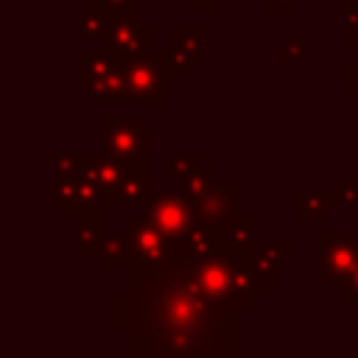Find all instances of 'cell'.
Here are the masks:
<instances>
[{"mask_svg":"<svg viewBox=\"0 0 358 358\" xmlns=\"http://www.w3.org/2000/svg\"><path fill=\"white\" fill-rule=\"evenodd\" d=\"M129 358H238L241 308L201 291L185 263H134L115 296Z\"/></svg>","mask_w":358,"mask_h":358,"instance_id":"cell-1","label":"cell"},{"mask_svg":"<svg viewBox=\"0 0 358 358\" xmlns=\"http://www.w3.org/2000/svg\"><path fill=\"white\" fill-rule=\"evenodd\" d=\"M76 90L90 95V101H126V64L106 50H78Z\"/></svg>","mask_w":358,"mask_h":358,"instance_id":"cell-2","label":"cell"},{"mask_svg":"<svg viewBox=\"0 0 358 358\" xmlns=\"http://www.w3.org/2000/svg\"><path fill=\"white\" fill-rule=\"evenodd\" d=\"M101 145L109 157H115L126 165H137L140 157H148L154 151V131L143 129L137 115H129V117L103 115L101 117Z\"/></svg>","mask_w":358,"mask_h":358,"instance_id":"cell-3","label":"cell"},{"mask_svg":"<svg viewBox=\"0 0 358 358\" xmlns=\"http://www.w3.org/2000/svg\"><path fill=\"white\" fill-rule=\"evenodd\" d=\"M358 266V238L347 232H316V280L330 285L344 280Z\"/></svg>","mask_w":358,"mask_h":358,"instance_id":"cell-4","label":"cell"},{"mask_svg":"<svg viewBox=\"0 0 358 358\" xmlns=\"http://www.w3.org/2000/svg\"><path fill=\"white\" fill-rule=\"evenodd\" d=\"M126 64V84H129V95L126 101L131 103H165L168 92H165V53L162 50H148L143 56H134Z\"/></svg>","mask_w":358,"mask_h":358,"instance_id":"cell-5","label":"cell"},{"mask_svg":"<svg viewBox=\"0 0 358 358\" xmlns=\"http://www.w3.org/2000/svg\"><path fill=\"white\" fill-rule=\"evenodd\" d=\"M143 215L171 241H179L190 232V227L199 221L193 199H187L182 190L179 193H154L143 207Z\"/></svg>","mask_w":358,"mask_h":358,"instance_id":"cell-6","label":"cell"},{"mask_svg":"<svg viewBox=\"0 0 358 358\" xmlns=\"http://www.w3.org/2000/svg\"><path fill=\"white\" fill-rule=\"evenodd\" d=\"M98 45L109 56H115L120 62H129L134 56H143V53L154 50V31L140 22V11L117 14V17H112V25H109V31L103 34V39Z\"/></svg>","mask_w":358,"mask_h":358,"instance_id":"cell-7","label":"cell"},{"mask_svg":"<svg viewBox=\"0 0 358 358\" xmlns=\"http://www.w3.org/2000/svg\"><path fill=\"white\" fill-rule=\"evenodd\" d=\"M241 196H243V185L241 179H218L204 196H199L196 213L201 221L210 224H229L241 215Z\"/></svg>","mask_w":358,"mask_h":358,"instance_id":"cell-8","label":"cell"},{"mask_svg":"<svg viewBox=\"0 0 358 358\" xmlns=\"http://www.w3.org/2000/svg\"><path fill=\"white\" fill-rule=\"evenodd\" d=\"M171 263V260H168ZM232 266H235V252H218V255H210L204 260H196L190 263L187 268L193 271L196 282L201 285V291L218 302H232ZM238 308V305H235Z\"/></svg>","mask_w":358,"mask_h":358,"instance_id":"cell-9","label":"cell"},{"mask_svg":"<svg viewBox=\"0 0 358 358\" xmlns=\"http://www.w3.org/2000/svg\"><path fill=\"white\" fill-rule=\"evenodd\" d=\"M78 162H81V173L90 176L101 187L103 204L106 207H117L120 185H123V176H126L129 165L115 159V157H109L106 151H101V154H78Z\"/></svg>","mask_w":358,"mask_h":358,"instance_id":"cell-10","label":"cell"},{"mask_svg":"<svg viewBox=\"0 0 358 358\" xmlns=\"http://www.w3.org/2000/svg\"><path fill=\"white\" fill-rule=\"evenodd\" d=\"M126 232L131 235L140 263H165L168 252H171V238L162 235L143 213L140 215H129L126 218Z\"/></svg>","mask_w":358,"mask_h":358,"instance_id":"cell-11","label":"cell"},{"mask_svg":"<svg viewBox=\"0 0 358 358\" xmlns=\"http://www.w3.org/2000/svg\"><path fill=\"white\" fill-rule=\"evenodd\" d=\"M294 255V243H255L246 252V263L263 285L282 280V263Z\"/></svg>","mask_w":358,"mask_h":358,"instance_id":"cell-12","label":"cell"},{"mask_svg":"<svg viewBox=\"0 0 358 358\" xmlns=\"http://www.w3.org/2000/svg\"><path fill=\"white\" fill-rule=\"evenodd\" d=\"M154 171L143 162L129 165L123 185H120V196H117V207H143L151 196H154Z\"/></svg>","mask_w":358,"mask_h":358,"instance_id":"cell-13","label":"cell"},{"mask_svg":"<svg viewBox=\"0 0 358 358\" xmlns=\"http://www.w3.org/2000/svg\"><path fill=\"white\" fill-rule=\"evenodd\" d=\"M101 268L106 271H129L134 263H140V255H137V246L131 241V235L123 229V232H112V235H103V243H101Z\"/></svg>","mask_w":358,"mask_h":358,"instance_id":"cell-14","label":"cell"},{"mask_svg":"<svg viewBox=\"0 0 358 358\" xmlns=\"http://www.w3.org/2000/svg\"><path fill=\"white\" fill-rule=\"evenodd\" d=\"M103 207H106V204H103L101 187H98L90 176L81 173V185H78L73 201H70L67 207H62V210H64L67 218L81 221V218H101V210H103Z\"/></svg>","mask_w":358,"mask_h":358,"instance_id":"cell-15","label":"cell"},{"mask_svg":"<svg viewBox=\"0 0 358 358\" xmlns=\"http://www.w3.org/2000/svg\"><path fill=\"white\" fill-rule=\"evenodd\" d=\"M333 207H336V201H333V196H330V190L327 193H322V190H296L294 196H291V213H294V218H302V221H324V218H330L333 215Z\"/></svg>","mask_w":358,"mask_h":358,"instance_id":"cell-16","label":"cell"},{"mask_svg":"<svg viewBox=\"0 0 358 358\" xmlns=\"http://www.w3.org/2000/svg\"><path fill=\"white\" fill-rule=\"evenodd\" d=\"M112 25V14L106 8H101L98 3H90V8L78 17L76 22V39L78 42H101L103 34Z\"/></svg>","mask_w":358,"mask_h":358,"instance_id":"cell-17","label":"cell"},{"mask_svg":"<svg viewBox=\"0 0 358 358\" xmlns=\"http://www.w3.org/2000/svg\"><path fill=\"white\" fill-rule=\"evenodd\" d=\"M221 232H224L227 249L235 252V255H246L257 243V238H255V218L252 215H243V213L235 221L221 224Z\"/></svg>","mask_w":358,"mask_h":358,"instance_id":"cell-18","label":"cell"},{"mask_svg":"<svg viewBox=\"0 0 358 358\" xmlns=\"http://www.w3.org/2000/svg\"><path fill=\"white\" fill-rule=\"evenodd\" d=\"M103 243L101 218H81L76 221V255L78 257H98Z\"/></svg>","mask_w":358,"mask_h":358,"instance_id":"cell-19","label":"cell"},{"mask_svg":"<svg viewBox=\"0 0 358 358\" xmlns=\"http://www.w3.org/2000/svg\"><path fill=\"white\" fill-rule=\"evenodd\" d=\"M162 53H165V73L168 78H190L193 76V59L185 53V48L179 45V39H168L162 45Z\"/></svg>","mask_w":358,"mask_h":358,"instance_id":"cell-20","label":"cell"},{"mask_svg":"<svg viewBox=\"0 0 358 358\" xmlns=\"http://www.w3.org/2000/svg\"><path fill=\"white\" fill-rule=\"evenodd\" d=\"M218 182V168H213V165H204V168H199V171H193L190 176H185L182 182H179V190L187 196V199H199V196H204L213 185Z\"/></svg>","mask_w":358,"mask_h":358,"instance_id":"cell-21","label":"cell"},{"mask_svg":"<svg viewBox=\"0 0 358 358\" xmlns=\"http://www.w3.org/2000/svg\"><path fill=\"white\" fill-rule=\"evenodd\" d=\"M204 154H171L165 162V179L168 182H182L185 176H190L193 171L204 168Z\"/></svg>","mask_w":358,"mask_h":358,"instance_id":"cell-22","label":"cell"},{"mask_svg":"<svg viewBox=\"0 0 358 358\" xmlns=\"http://www.w3.org/2000/svg\"><path fill=\"white\" fill-rule=\"evenodd\" d=\"M179 45L185 48V53L193 59V64H204V28L201 25H182L176 31Z\"/></svg>","mask_w":358,"mask_h":358,"instance_id":"cell-23","label":"cell"},{"mask_svg":"<svg viewBox=\"0 0 358 358\" xmlns=\"http://www.w3.org/2000/svg\"><path fill=\"white\" fill-rule=\"evenodd\" d=\"M78 185H81V171H78V173H62V176H53V182H50V199H53L59 207H67V204L73 201Z\"/></svg>","mask_w":358,"mask_h":358,"instance_id":"cell-24","label":"cell"},{"mask_svg":"<svg viewBox=\"0 0 358 358\" xmlns=\"http://www.w3.org/2000/svg\"><path fill=\"white\" fill-rule=\"evenodd\" d=\"M327 288H330L333 296H341V302H344L347 308H358V266H355L344 280L330 282Z\"/></svg>","mask_w":358,"mask_h":358,"instance_id":"cell-25","label":"cell"},{"mask_svg":"<svg viewBox=\"0 0 358 358\" xmlns=\"http://www.w3.org/2000/svg\"><path fill=\"white\" fill-rule=\"evenodd\" d=\"M330 196H333L336 204L358 207V179H333L330 182Z\"/></svg>","mask_w":358,"mask_h":358,"instance_id":"cell-26","label":"cell"},{"mask_svg":"<svg viewBox=\"0 0 358 358\" xmlns=\"http://www.w3.org/2000/svg\"><path fill=\"white\" fill-rule=\"evenodd\" d=\"M341 36L347 42L358 39V0H347L341 6Z\"/></svg>","mask_w":358,"mask_h":358,"instance_id":"cell-27","label":"cell"},{"mask_svg":"<svg viewBox=\"0 0 358 358\" xmlns=\"http://www.w3.org/2000/svg\"><path fill=\"white\" fill-rule=\"evenodd\" d=\"M308 59V45L302 39H282L280 42V62L282 64H299Z\"/></svg>","mask_w":358,"mask_h":358,"instance_id":"cell-28","label":"cell"},{"mask_svg":"<svg viewBox=\"0 0 358 358\" xmlns=\"http://www.w3.org/2000/svg\"><path fill=\"white\" fill-rule=\"evenodd\" d=\"M50 168H53V176L78 173V171H81V162H78V154H56V157L50 159Z\"/></svg>","mask_w":358,"mask_h":358,"instance_id":"cell-29","label":"cell"},{"mask_svg":"<svg viewBox=\"0 0 358 358\" xmlns=\"http://www.w3.org/2000/svg\"><path fill=\"white\" fill-rule=\"evenodd\" d=\"M92 3H98L101 8H106L112 17H117V14H134V11H140V0H92Z\"/></svg>","mask_w":358,"mask_h":358,"instance_id":"cell-30","label":"cell"},{"mask_svg":"<svg viewBox=\"0 0 358 358\" xmlns=\"http://www.w3.org/2000/svg\"><path fill=\"white\" fill-rule=\"evenodd\" d=\"M299 3H305V0H266V14H271V17H285V14H291Z\"/></svg>","mask_w":358,"mask_h":358,"instance_id":"cell-31","label":"cell"},{"mask_svg":"<svg viewBox=\"0 0 358 358\" xmlns=\"http://www.w3.org/2000/svg\"><path fill=\"white\" fill-rule=\"evenodd\" d=\"M221 3H227V0H190V14L193 17H213Z\"/></svg>","mask_w":358,"mask_h":358,"instance_id":"cell-32","label":"cell"},{"mask_svg":"<svg viewBox=\"0 0 358 358\" xmlns=\"http://www.w3.org/2000/svg\"><path fill=\"white\" fill-rule=\"evenodd\" d=\"M341 87L352 95H358V64H344L341 70Z\"/></svg>","mask_w":358,"mask_h":358,"instance_id":"cell-33","label":"cell"},{"mask_svg":"<svg viewBox=\"0 0 358 358\" xmlns=\"http://www.w3.org/2000/svg\"><path fill=\"white\" fill-rule=\"evenodd\" d=\"M355 126H358V95H355Z\"/></svg>","mask_w":358,"mask_h":358,"instance_id":"cell-34","label":"cell"},{"mask_svg":"<svg viewBox=\"0 0 358 358\" xmlns=\"http://www.w3.org/2000/svg\"><path fill=\"white\" fill-rule=\"evenodd\" d=\"M53 3H78V0H53Z\"/></svg>","mask_w":358,"mask_h":358,"instance_id":"cell-35","label":"cell"},{"mask_svg":"<svg viewBox=\"0 0 358 358\" xmlns=\"http://www.w3.org/2000/svg\"><path fill=\"white\" fill-rule=\"evenodd\" d=\"M355 50H358V39H355Z\"/></svg>","mask_w":358,"mask_h":358,"instance_id":"cell-36","label":"cell"},{"mask_svg":"<svg viewBox=\"0 0 358 358\" xmlns=\"http://www.w3.org/2000/svg\"><path fill=\"white\" fill-rule=\"evenodd\" d=\"M355 215H358V207H355Z\"/></svg>","mask_w":358,"mask_h":358,"instance_id":"cell-37","label":"cell"},{"mask_svg":"<svg viewBox=\"0 0 358 358\" xmlns=\"http://www.w3.org/2000/svg\"><path fill=\"white\" fill-rule=\"evenodd\" d=\"M87 3H92V0H87Z\"/></svg>","mask_w":358,"mask_h":358,"instance_id":"cell-38","label":"cell"}]
</instances>
